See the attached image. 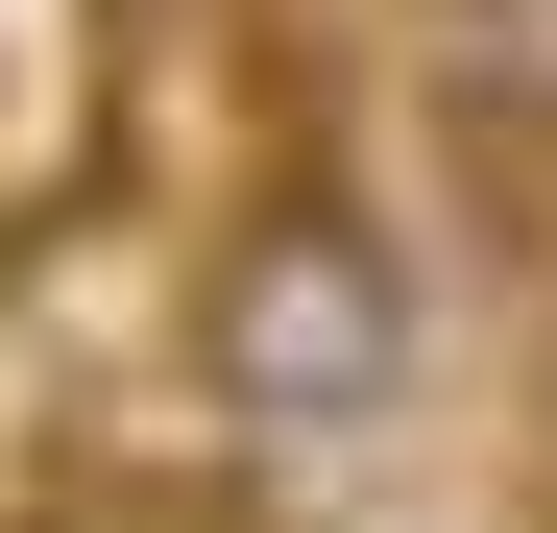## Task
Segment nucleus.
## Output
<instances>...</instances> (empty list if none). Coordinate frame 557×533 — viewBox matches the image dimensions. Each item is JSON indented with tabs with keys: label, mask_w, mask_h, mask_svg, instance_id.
<instances>
[{
	"label": "nucleus",
	"mask_w": 557,
	"mask_h": 533,
	"mask_svg": "<svg viewBox=\"0 0 557 533\" xmlns=\"http://www.w3.org/2000/svg\"><path fill=\"white\" fill-rule=\"evenodd\" d=\"M388 49L436 73V122L485 170H557V0H388Z\"/></svg>",
	"instance_id": "obj_2"
},
{
	"label": "nucleus",
	"mask_w": 557,
	"mask_h": 533,
	"mask_svg": "<svg viewBox=\"0 0 557 533\" xmlns=\"http://www.w3.org/2000/svg\"><path fill=\"white\" fill-rule=\"evenodd\" d=\"M412 364H436V292H412V243L339 170L219 195V243H195V412L243 461H363L412 412Z\"/></svg>",
	"instance_id": "obj_1"
}]
</instances>
